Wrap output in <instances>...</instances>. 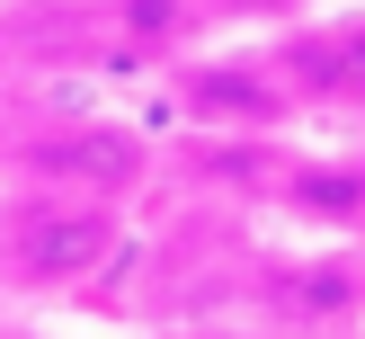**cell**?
I'll return each instance as SVG.
<instances>
[{
    "instance_id": "cell-3",
    "label": "cell",
    "mask_w": 365,
    "mask_h": 339,
    "mask_svg": "<svg viewBox=\"0 0 365 339\" xmlns=\"http://www.w3.org/2000/svg\"><path fill=\"white\" fill-rule=\"evenodd\" d=\"M9 339H27V330H9Z\"/></svg>"
},
{
    "instance_id": "cell-1",
    "label": "cell",
    "mask_w": 365,
    "mask_h": 339,
    "mask_svg": "<svg viewBox=\"0 0 365 339\" xmlns=\"http://www.w3.org/2000/svg\"><path fill=\"white\" fill-rule=\"evenodd\" d=\"M125 223L116 196L89 188H27L18 206H0V277L27 285V295H71L116 259Z\"/></svg>"
},
{
    "instance_id": "cell-2",
    "label": "cell",
    "mask_w": 365,
    "mask_h": 339,
    "mask_svg": "<svg viewBox=\"0 0 365 339\" xmlns=\"http://www.w3.org/2000/svg\"><path fill=\"white\" fill-rule=\"evenodd\" d=\"M196 116H277V89H259L250 71H205L196 81Z\"/></svg>"
}]
</instances>
